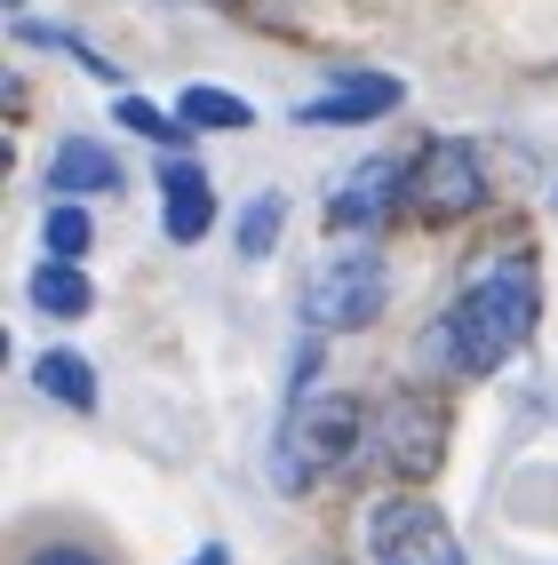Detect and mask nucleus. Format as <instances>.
Wrapping results in <instances>:
<instances>
[{
    "label": "nucleus",
    "mask_w": 558,
    "mask_h": 565,
    "mask_svg": "<svg viewBox=\"0 0 558 565\" xmlns=\"http://www.w3.org/2000/svg\"><path fill=\"white\" fill-rule=\"evenodd\" d=\"M455 327H463V366L471 374H495L510 366V351L535 334L543 319V279H535V255H518V247H495V255H478L471 263V279L455 287Z\"/></svg>",
    "instance_id": "obj_1"
},
{
    "label": "nucleus",
    "mask_w": 558,
    "mask_h": 565,
    "mask_svg": "<svg viewBox=\"0 0 558 565\" xmlns=\"http://www.w3.org/2000/svg\"><path fill=\"white\" fill-rule=\"evenodd\" d=\"M359 438H367V406L359 398L304 391V398H287V423L272 438V478L287 486V494H312L319 478L359 462Z\"/></svg>",
    "instance_id": "obj_2"
},
{
    "label": "nucleus",
    "mask_w": 558,
    "mask_h": 565,
    "mask_svg": "<svg viewBox=\"0 0 558 565\" xmlns=\"http://www.w3.org/2000/svg\"><path fill=\"white\" fill-rule=\"evenodd\" d=\"M359 462H376L399 486H423L446 462V406L431 391H391L367 406V438H359Z\"/></svg>",
    "instance_id": "obj_3"
},
{
    "label": "nucleus",
    "mask_w": 558,
    "mask_h": 565,
    "mask_svg": "<svg viewBox=\"0 0 558 565\" xmlns=\"http://www.w3.org/2000/svg\"><path fill=\"white\" fill-rule=\"evenodd\" d=\"M383 295H391V263L383 247H335L319 271L304 279V327L312 334H359V327H376L383 319Z\"/></svg>",
    "instance_id": "obj_4"
},
{
    "label": "nucleus",
    "mask_w": 558,
    "mask_h": 565,
    "mask_svg": "<svg viewBox=\"0 0 558 565\" xmlns=\"http://www.w3.org/2000/svg\"><path fill=\"white\" fill-rule=\"evenodd\" d=\"M367 557L376 565H471L463 534L423 494H383L376 510H367Z\"/></svg>",
    "instance_id": "obj_5"
},
{
    "label": "nucleus",
    "mask_w": 558,
    "mask_h": 565,
    "mask_svg": "<svg viewBox=\"0 0 558 565\" xmlns=\"http://www.w3.org/2000/svg\"><path fill=\"white\" fill-rule=\"evenodd\" d=\"M407 200H415L431 223H455L471 207H487V160H478V143H463V136L423 143L415 175H407Z\"/></svg>",
    "instance_id": "obj_6"
},
{
    "label": "nucleus",
    "mask_w": 558,
    "mask_h": 565,
    "mask_svg": "<svg viewBox=\"0 0 558 565\" xmlns=\"http://www.w3.org/2000/svg\"><path fill=\"white\" fill-rule=\"evenodd\" d=\"M407 104V81L399 72H344L335 88H319L312 104H295V128H367L383 111Z\"/></svg>",
    "instance_id": "obj_7"
},
{
    "label": "nucleus",
    "mask_w": 558,
    "mask_h": 565,
    "mask_svg": "<svg viewBox=\"0 0 558 565\" xmlns=\"http://www.w3.org/2000/svg\"><path fill=\"white\" fill-rule=\"evenodd\" d=\"M407 175H415V160H391V152L359 160V168L344 175V192L327 200V223H335V232H367V223H383V215L407 200Z\"/></svg>",
    "instance_id": "obj_8"
},
{
    "label": "nucleus",
    "mask_w": 558,
    "mask_h": 565,
    "mask_svg": "<svg viewBox=\"0 0 558 565\" xmlns=\"http://www.w3.org/2000/svg\"><path fill=\"white\" fill-rule=\"evenodd\" d=\"M208 223H215V183H208V168L183 160V152H168V160H160V232H168L176 247H192V239H208Z\"/></svg>",
    "instance_id": "obj_9"
},
{
    "label": "nucleus",
    "mask_w": 558,
    "mask_h": 565,
    "mask_svg": "<svg viewBox=\"0 0 558 565\" xmlns=\"http://www.w3.org/2000/svg\"><path fill=\"white\" fill-rule=\"evenodd\" d=\"M49 183H56V200L120 192V160H112V143H96V136H64L56 160H49Z\"/></svg>",
    "instance_id": "obj_10"
},
{
    "label": "nucleus",
    "mask_w": 558,
    "mask_h": 565,
    "mask_svg": "<svg viewBox=\"0 0 558 565\" xmlns=\"http://www.w3.org/2000/svg\"><path fill=\"white\" fill-rule=\"evenodd\" d=\"M24 303L41 311V319H88V311H96V287H88V271H81V263L49 255L41 271L24 279Z\"/></svg>",
    "instance_id": "obj_11"
},
{
    "label": "nucleus",
    "mask_w": 558,
    "mask_h": 565,
    "mask_svg": "<svg viewBox=\"0 0 558 565\" xmlns=\"http://www.w3.org/2000/svg\"><path fill=\"white\" fill-rule=\"evenodd\" d=\"M32 383H41V398H56V406H72V414L96 406V366H88L81 351H41V359H32Z\"/></svg>",
    "instance_id": "obj_12"
},
{
    "label": "nucleus",
    "mask_w": 558,
    "mask_h": 565,
    "mask_svg": "<svg viewBox=\"0 0 558 565\" xmlns=\"http://www.w3.org/2000/svg\"><path fill=\"white\" fill-rule=\"evenodd\" d=\"M176 120H192V128H215V136H232V128H248L255 111L232 96V88H208V81H192L176 96Z\"/></svg>",
    "instance_id": "obj_13"
},
{
    "label": "nucleus",
    "mask_w": 558,
    "mask_h": 565,
    "mask_svg": "<svg viewBox=\"0 0 558 565\" xmlns=\"http://www.w3.org/2000/svg\"><path fill=\"white\" fill-rule=\"evenodd\" d=\"M280 223H287V200H280V192L248 200V207H240V255H248V263H264V255L280 247Z\"/></svg>",
    "instance_id": "obj_14"
},
{
    "label": "nucleus",
    "mask_w": 558,
    "mask_h": 565,
    "mask_svg": "<svg viewBox=\"0 0 558 565\" xmlns=\"http://www.w3.org/2000/svg\"><path fill=\"white\" fill-rule=\"evenodd\" d=\"M112 120H128L136 136H152L160 152H183V143H192V120H176V111L144 104V96H120V111H112Z\"/></svg>",
    "instance_id": "obj_15"
},
{
    "label": "nucleus",
    "mask_w": 558,
    "mask_h": 565,
    "mask_svg": "<svg viewBox=\"0 0 558 565\" xmlns=\"http://www.w3.org/2000/svg\"><path fill=\"white\" fill-rule=\"evenodd\" d=\"M88 239H96V232H88V207H81V200H56V207H49V223H41V247H49V255H64V263H81V255H88Z\"/></svg>",
    "instance_id": "obj_16"
},
{
    "label": "nucleus",
    "mask_w": 558,
    "mask_h": 565,
    "mask_svg": "<svg viewBox=\"0 0 558 565\" xmlns=\"http://www.w3.org/2000/svg\"><path fill=\"white\" fill-rule=\"evenodd\" d=\"M415 359H423V374H471V366H463V327H455V311H439V319L423 327Z\"/></svg>",
    "instance_id": "obj_17"
},
{
    "label": "nucleus",
    "mask_w": 558,
    "mask_h": 565,
    "mask_svg": "<svg viewBox=\"0 0 558 565\" xmlns=\"http://www.w3.org/2000/svg\"><path fill=\"white\" fill-rule=\"evenodd\" d=\"M24 565H104L96 550H72V542H49V550H32Z\"/></svg>",
    "instance_id": "obj_18"
},
{
    "label": "nucleus",
    "mask_w": 558,
    "mask_h": 565,
    "mask_svg": "<svg viewBox=\"0 0 558 565\" xmlns=\"http://www.w3.org/2000/svg\"><path fill=\"white\" fill-rule=\"evenodd\" d=\"M192 565H232V550H223V542H208V550H192Z\"/></svg>",
    "instance_id": "obj_19"
},
{
    "label": "nucleus",
    "mask_w": 558,
    "mask_h": 565,
    "mask_svg": "<svg viewBox=\"0 0 558 565\" xmlns=\"http://www.w3.org/2000/svg\"><path fill=\"white\" fill-rule=\"evenodd\" d=\"M9 9H24V0H9Z\"/></svg>",
    "instance_id": "obj_20"
},
{
    "label": "nucleus",
    "mask_w": 558,
    "mask_h": 565,
    "mask_svg": "<svg viewBox=\"0 0 558 565\" xmlns=\"http://www.w3.org/2000/svg\"><path fill=\"white\" fill-rule=\"evenodd\" d=\"M319 565H335V557H319Z\"/></svg>",
    "instance_id": "obj_21"
}]
</instances>
